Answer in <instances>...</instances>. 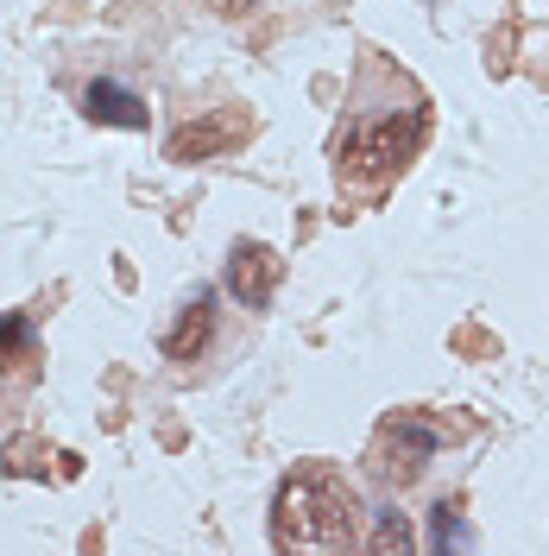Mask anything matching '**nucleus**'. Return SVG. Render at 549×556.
I'll return each instance as SVG.
<instances>
[{"label": "nucleus", "instance_id": "nucleus-5", "mask_svg": "<svg viewBox=\"0 0 549 556\" xmlns=\"http://www.w3.org/2000/svg\"><path fill=\"white\" fill-rule=\"evenodd\" d=\"M385 443H392V462H385V475L405 486L423 475V462L436 455V430H423V424H411V417H398L392 430H385Z\"/></svg>", "mask_w": 549, "mask_h": 556}, {"label": "nucleus", "instance_id": "nucleus-3", "mask_svg": "<svg viewBox=\"0 0 549 556\" xmlns=\"http://www.w3.org/2000/svg\"><path fill=\"white\" fill-rule=\"evenodd\" d=\"M278 253L272 247H259V241H241L234 253H228V291L241 298L246 311H266L272 304V291H278Z\"/></svg>", "mask_w": 549, "mask_h": 556}, {"label": "nucleus", "instance_id": "nucleus-7", "mask_svg": "<svg viewBox=\"0 0 549 556\" xmlns=\"http://www.w3.org/2000/svg\"><path fill=\"white\" fill-rule=\"evenodd\" d=\"M20 361H33V323L26 316H0V374H13Z\"/></svg>", "mask_w": 549, "mask_h": 556}, {"label": "nucleus", "instance_id": "nucleus-4", "mask_svg": "<svg viewBox=\"0 0 549 556\" xmlns=\"http://www.w3.org/2000/svg\"><path fill=\"white\" fill-rule=\"evenodd\" d=\"M82 114H89V121H102V127H127V134L145 127V102H139L133 89L107 83V76H95V83L82 89Z\"/></svg>", "mask_w": 549, "mask_h": 556}, {"label": "nucleus", "instance_id": "nucleus-9", "mask_svg": "<svg viewBox=\"0 0 549 556\" xmlns=\"http://www.w3.org/2000/svg\"><path fill=\"white\" fill-rule=\"evenodd\" d=\"M417 538H411V525H405V513H379V531L367 538V551H411Z\"/></svg>", "mask_w": 549, "mask_h": 556}, {"label": "nucleus", "instance_id": "nucleus-8", "mask_svg": "<svg viewBox=\"0 0 549 556\" xmlns=\"http://www.w3.org/2000/svg\"><path fill=\"white\" fill-rule=\"evenodd\" d=\"M468 544H474V531H468L461 513L443 500V506H436V525H430V551H468Z\"/></svg>", "mask_w": 549, "mask_h": 556}, {"label": "nucleus", "instance_id": "nucleus-2", "mask_svg": "<svg viewBox=\"0 0 549 556\" xmlns=\"http://www.w3.org/2000/svg\"><path fill=\"white\" fill-rule=\"evenodd\" d=\"M417 146H423V114H385V121H367V127L347 134L342 172H354L360 184H379V177L398 172Z\"/></svg>", "mask_w": 549, "mask_h": 556}, {"label": "nucleus", "instance_id": "nucleus-6", "mask_svg": "<svg viewBox=\"0 0 549 556\" xmlns=\"http://www.w3.org/2000/svg\"><path fill=\"white\" fill-rule=\"evenodd\" d=\"M208 304H215L208 291H196V298L183 304V323H177L171 336H165V354H171V361H190V354L208 342Z\"/></svg>", "mask_w": 549, "mask_h": 556}, {"label": "nucleus", "instance_id": "nucleus-1", "mask_svg": "<svg viewBox=\"0 0 549 556\" xmlns=\"http://www.w3.org/2000/svg\"><path fill=\"white\" fill-rule=\"evenodd\" d=\"M360 519H367V506H360V493L342 468L304 462L297 475L278 481L272 544L278 551H354V544H367Z\"/></svg>", "mask_w": 549, "mask_h": 556}]
</instances>
